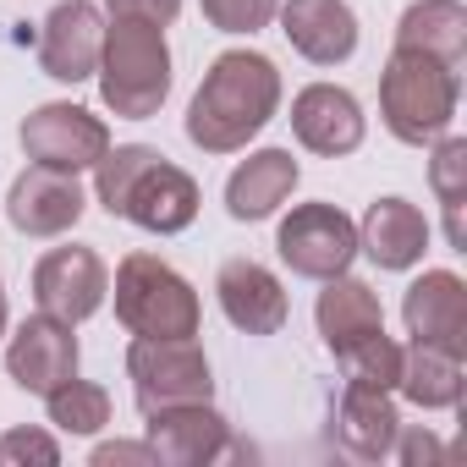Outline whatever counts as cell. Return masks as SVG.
Segmentation results:
<instances>
[{
  "mask_svg": "<svg viewBox=\"0 0 467 467\" xmlns=\"http://www.w3.org/2000/svg\"><path fill=\"white\" fill-rule=\"evenodd\" d=\"M396 50L440 56L445 67L467 61V6L462 0H412L396 23Z\"/></svg>",
  "mask_w": 467,
  "mask_h": 467,
  "instance_id": "7402d4cb",
  "label": "cell"
},
{
  "mask_svg": "<svg viewBox=\"0 0 467 467\" xmlns=\"http://www.w3.org/2000/svg\"><path fill=\"white\" fill-rule=\"evenodd\" d=\"M275 17L292 50L314 67H341L358 50V17L347 0H286V6H275Z\"/></svg>",
  "mask_w": 467,
  "mask_h": 467,
  "instance_id": "e0dca14e",
  "label": "cell"
},
{
  "mask_svg": "<svg viewBox=\"0 0 467 467\" xmlns=\"http://www.w3.org/2000/svg\"><path fill=\"white\" fill-rule=\"evenodd\" d=\"M390 456H401L407 467H423V462H440L445 451H440V440H434V434H423V429H412V434H396V445H390Z\"/></svg>",
  "mask_w": 467,
  "mask_h": 467,
  "instance_id": "f546056e",
  "label": "cell"
},
{
  "mask_svg": "<svg viewBox=\"0 0 467 467\" xmlns=\"http://www.w3.org/2000/svg\"><path fill=\"white\" fill-rule=\"evenodd\" d=\"M275 248L292 275L330 281V275H347V265L358 259V225L336 203H297L275 231Z\"/></svg>",
  "mask_w": 467,
  "mask_h": 467,
  "instance_id": "52a82bcc",
  "label": "cell"
},
{
  "mask_svg": "<svg viewBox=\"0 0 467 467\" xmlns=\"http://www.w3.org/2000/svg\"><path fill=\"white\" fill-rule=\"evenodd\" d=\"M116 319L132 336L176 341V336H198L203 308H198V292L160 254H127L116 265Z\"/></svg>",
  "mask_w": 467,
  "mask_h": 467,
  "instance_id": "5b68a950",
  "label": "cell"
},
{
  "mask_svg": "<svg viewBox=\"0 0 467 467\" xmlns=\"http://www.w3.org/2000/svg\"><path fill=\"white\" fill-rule=\"evenodd\" d=\"M429 182H434V198L445 209V243L467 254V220H462V203H467V138H434Z\"/></svg>",
  "mask_w": 467,
  "mask_h": 467,
  "instance_id": "cb8c5ba5",
  "label": "cell"
},
{
  "mask_svg": "<svg viewBox=\"0 0 467 467\" xmlns=\"http://www.w3.org/2000/svg\"><path fill=\"white\" fill-rule=\"evenodd\" d=\"M110 17H138V23H154V28H171L182 0H105Z\"/></svg>",
  "mask_w": 467,
  "mask_h": 467,
  "instance_id": "f1b7e54d",
  "label": "cell"
},
{
  "mask_svg": "<svg viewBox=\"0 0 467 467\" xmlns=\"http://www.w3.org/2000/svg\"><path fill=\"white\" fill-rule=\"evenodd\" d=\"M336 363H341L347 385H374V390H396V379H401V347H396V341H390L385 330H374V336H363V341L341 347V352H336Z\"/></svg>",
  "mask_w": 467,
  "mask_h": 467,
  "instance_id": "d4e9b609",
  "label": "cell"
},
{
  "mask_svg": "<svg viewBox=\"0 0 467 467\" xmlns=\"http://www.w3.org/2000/svg\"><path fill=\"white\" fill-rule=\"evenodd\" d=\"M0 336H6V286H0Z\"/></svg>",
  "mask_w": 467,
  "mask_h": 467,
  "instance_id": "1f68e13d",
  "label": "cell"
},
{
  "mask_svg": "<svg viewBox=\"0 0 467 467\" xmlns=\"http://www.w3.org/2000/svg\"><path fill=\"white\" fill-rule=\"evenodd\" d=\"M88 198H83V182L78 171H56V165H28L17 171L12 192H6V220L23 237H61L83 220Z\"/></svg>",
  "mask_w": 467,
  "mask_h": 467,
  "instance_id": "30bf717a",
  "label": "cell"
},
{
  "mask_svg": "<svg viewBox=\"0 0 467 467\" xmlns=\"http://www.w3.org/2000/svg\"><path fill=\"white\" fill-rule=\"evenodd\" d=\"M105 297H110V270L83 243L50 248L34 265V303H39V314L61 319V325H83L88 314L105 308Z\"/></svg>",
  "mask_w": 467,
  "mask_h": 467,
  "instance_id": "ba28073f",
  "label": "cell"
},
{
  "mask_svg": "<svg viewBox=\"0 0 467 467\" xmlns=\"http://www.w3.org/2000/svg\"><path fill=\"white\" fill-rule=\"evenodd\" d=\"M214 297L243 336H275L286 325V292L259 259H225L214 275Z\"/></svg>",
  "mask_w": 467,
  "mask_h": 467,
  "instance_id": "9a60e30c",
  "label": "cell"
},
{
  "mask_svg": "<svg viewBox=\"0 0 467 467\" xmlns=\"http://www.w3.org/2000/svg\"><path fill=\"white\" fill-rule=\"evenodd\" d=\"M292 132L308 154H325V160H341L363 143V110L347 88L336 83H308L297 99H292Z\"/></svg>",
  "mask_w": 467,
  "mask_h": 467,
  "instance_id": "2e32d148",
  "label": "cell"
},
{
  "mask_svg": "<svg viewBox=\"0 0 467 467\" xmlns=\"http://www.w3.org/2000/svg\"><path fill=\"white\" fill-rule=\"evenodd\" d=\"M99 50H105V17L94 0H61L45 17L39 34V67L56 83H88L99 72Z\"/></svg>",
  "mask_w": 467,
  "mask_h": 467,
  "instance_id": "4fadbf2b",
  "label": "cell"
},
{
  "mask_svg": "<svg viewBox=\"0 0 467 467\" xmlns=\"http://www.w3.org/2000/svg\"><path fill=\"white\" fill-rule=\"evenodd\" d=\"M94 467H116V462H149V467H160V456H154V445L143 440V445H132V440H110V445H94V456H88Z\"/></svg>",
  "mask_w": 467,
  "mask_h": 467,
  "instance_id": "4dcf8cb0",
  "label": "cell"
},
{
  "mask_svg": "<svg viewBox=\"0 0 467 467\" xmlns=\"http://www.w3.org/2000/svg\"><path fill=\"white\" fill-rule=\"evenodd\" d=\"M17 138H23V154L34 165H56V171H94L99 154L110 149V127L94 110L67 105V99L39 105L34 116H23Z\"/></svg>",
  "mask_w": 467,
  "mask_h": 467,
  "instance_id": "9c48e42d",
  "label": "cell"
},
{
  "mask_svg": "<svg viewBox=\"0 0 467 467\" xmlns=\"http://www.w3.org/2000/svg\"><path fill=\"white\" fill-rule=\"evenodd\" d=\"M314 319H319V336H325L330 352H341V347L385 330V308H379L374 286L368 281H352V275H330L325 281V292L314 303Z\"/></svg>",
  "mask_w": 467,
  "mask_h": 467,
  "instance_id": "44dd1931",
  "label": "cell"
},
{
  "mask_svg": "<svg viewBox=\"0 0 467 467\" xmlns=\"http://www.w3.org/2000/svg\"><path fill=\"white\" fill-rule=\"evenodd\" d=\"M127 374H132L138 412H160V407H182V401H209L214 396L209 358H203V347L192 336H176V341L138 336L127 347Z\"/></svg>",
  "mask_w": 467,
  "mask_h": 467,
  "instance_id": "8992f818",
  "label": "cell"
},
{
  "mask_svg": "<svg viewBox=\"0 0 467 467\" xmlns=\"http://www.w3.org/2000/svg\"><path fill=\"white\" fill-rule=\"evenodd\" d=\"M56 467L61 462V445L45 434V429H12V434H0V467Z\"/></svg>",
  "mask_w": 467,
  "mask_h": 467,
  "instance_id": "83f0119b",
  "label": "cell"
},
{
  "mask_svg": "<svg viewBox=\"0 0 467 467\" xmlns=\"http://www.w3.org/2000/svg\"><path fill=\"white\" fill-rule=\"evenodd\" d=\"M99 99L121 121H149L171 94V45L165 28L138 17H110L99 50Z\"/></svg>",
  "mask_w": 467,
  "mask_h": 467,
  "instance_id": "277c9868",
  "label": "cell"
},
{
  "mask_svg": "<svg viewBox=\"0 0 467 467\" xmlns=\"http://www.w3.org/2000/svg\"><path fill=\"white\" fill-rule=\"evenodd\" d=\"M94 192H99L105 214H121V220L154 231V237H176V231H187L198 220V182L149 143L105 149L94 165Z\"/></svg>",
  "mask_w": 467,
  "mask_h": 467,
  "instance_id": "7a4b0ae2",
  "label": "cell"
},
{
  "mask_svg": "<svg viewBox=\"0 0 467 467\" xmlns=\"http://www.w3.org/2000/svg\"><path fill=\"white\" fill-rule=\"evenodd\" d=\"M456 99H462V67H445L440 56L423 50H390L379 72V116L396 143L423 149L445 138L456 121Z\"/></svg>",
  "mask_w": 467,
  "mask_h": 467,
  "instance_id": "3957f363",
  "label": "cell"
},
{
  "mask_svg": "<svg viewBox=\"0 0 467 467\" xmlns=\"http://www.w3.org/2000/svg\"><path fill=\"white\" fill-rule=\"evenodd\" d=\"M45 407H50V423L67 434H99L110 423V390L88 379H67L61 390L45 396Z\"/></svg>",
  "mask_w": 467,
  "mask_h": 467,
  "instance_id": "484cf974",
  "label": "cell"
},
{
  "mask_svg": "<svg viewBox=\"0 0 467 467\" xmlns=\"http://www.w3.org/2000/svg\"><path fill=\"white\" fill-rule=\"evenodd\" d=\"M281 105V72L259 50H225L209 61L192 105H187V143L203 154H237L248 138L270 127Z\"/></svg>",
  "mask_w": 467,
  "mask_h": 467,
  "instance_id": "6da1fadb",
  "label": "cell"
},
{
  "mask_svg": "<svg viewBox=\"0 0 467 467\" xmlns=\"http://www.w3.org/2000/svg\"><path fill=\"white\" fill-rule=\"evenodd\" d=\"M143 418H149V445L165 467H203L231 451V429L209 401H182V407H160Z\"/></svg>",
  "mask_w": 467,
  "mask_h": 467,
  "instance_id": "5bb4252c",
  "label": "cell"
},
{
  "mask_svg": "<svg viewBox=\"0 0 467 467\" xmlns=\"http://www.w3.org/2000/svg\"><path fill=\"white\" fill-rule=\"evenodd\" d=\"M336 434L352 456L363 462H385L396 434H401V412L390 401V390H374V385H347L341 390V407H336Z\"/></svg>",
  "mask_w": 467,
  "mask_h": 467,
  "instance_id": "ffe728a7",
  "label": "cell"
},
{
  "mask_svg": "<svg viewBox=\"0 0 467 467\" xmlns=\"http://www.w3.org/2000/svg\"><path fill=\"white\" fill-rule=\"evenodd\" d=\"M358 248L379 270H412L429 248V220L407 198H374L363 225H358Z\"/></svg>",
  "mask_w": 467,
  "mask_h": 467,
  "instance_id": "ac0fdd59",
  "label": "cell"
},
{
  "mask_svg": "<svg viewBox=\"0 0 467 467\" xmlns=\"http://www.w3.org/2000/svg\"><path fill=\"white\" fill-rule=\"evenodd\" d=\"M6 374L28 396H50L67 379H78V336H72V325H61L50 314L23 319L12 330V347H6Z\"/></svg>",
  "mask_w": 467,
  "mask_h": 467,
  "instance_id": "7c38bea8",
  "label": "cell"
},
{
  "mask_svg": "<svg viewBox=\"0 0 467 467\" xmlns=\"http://www.w3.org/2000/svg\"><path fill=\"white\" fill-rule=\"evenodd\" d=\"M297 187V160L292 149H259L248 154L225 182V209L231 220H270Z\"/></svg>",
  "mask_w": 467,
  "mask_h": 467,
  "instance_id": "d6986e66",
  "label": "cell"
},
{
  "mask_svg": "<svg viewBox=\"0 0 467 467\" xmlns=\"http://www.w3.org/2000/svg\"><path fill=\"white\" fill-rule=\"evenodd\" d=\"M203 17L220 28V34H259L275 23V6L281 0H198Z\"/></svg>",
  "mask_w": 467,
  "mask_h": 467,
  "instance_id": "4316f807",
  "label": "cell"
},
{
  "mask_svg": "<svg viewBox=\"0 0 467 467\" xmlns=\"http://www.w3.org/2000/svg\"><path fill=\"white\" fill-rule=\"evenodd\" d=\"M396 390H401L407 401H418L423 412L456 407V401H462V358L412 341V347H401V379H396Z\"/></svg>",
  "mask_w": 467,
  "mask_h": 467,
  "instance_id": "603a6c76",
  "label": "cell"
},
{
  "mask_svg": "<svg viewBox=\"0 0 467 467\" xmlns=\"http://www.w3.org/2000/svg\"><path fill=\"white\" fill-rule=\"evenodd\" d=\"M401 319H407V336L418 347L467 358V286H462V275L423 270L401 297Z\"/></svg>",
  "mask_w": 467,
  "mask_h": 467,
  "instance_id": "8fae6325",
  "label": "cell"
}]
</instances>
